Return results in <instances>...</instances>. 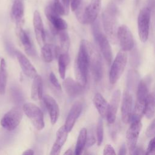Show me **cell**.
Masks as SVG:
<instances>
[{"instance_id":"44dd1931","label":"cell","mask_w":155,"mask_h":155,"mask_svg":"<svg viewBox=\"0 0 155 155\" xmlns=\"http://www.w3.org/2000/svg\"><path fill=\"white\" fill-rule=\"evenodd\" d=\"M68 137V131L66 130L64 125L61 127L56 132L55 142L51 148L50 154L58 155L60 154L61 150L64 145Z\"/></svg>"},{"instance_id":"60d3db41","label":"cell","mask_w":155,"mask_h":155,"mask_svg":"<svg viewBox=\"0 0 155 155\" xmlns=\"http://www.w3.org/2000/svg\"><path fill=\"white\" fill-rule=\"evenodd\" d=\"M127 153V147L125 144H123L119 150V154H126Z\"/></svg>"},{"instance_id":"b9f144b4","label":"cell","mask_w":155,"mask_h":155,"mask_svg":"<svg viewBox=\"0 0 155 155\" xmlns=\"http://www.w3.org/2000/svg\"><path fill=\"white\" fill-rule=\"evenodd\" d=\"M61 2L63 4V5H64V7L66 8V10L69 12L70 0H61Z\"/></svg>"},{"instance_id":"603a6c76","label":"cell","mask_w":155,"mask_h":155,"mask_svg":"<svg viewBox=\"0 0 155 155\" xmlns=\"http://www.w3.org/2000/svg\"><path fill=\"white\" fill-rule=\"evenodd\" d=\"M17 34L19 40L25 50V51L28 55L33 56L35 54V50L33 47L32 42L27 34V33L22 29V27L16 28Z\"/></svg>"},{"instance_id":"7a4b0ae2","label":"cell","mask_w":155,"mask_h":155,"mask_svg":"<svg viewBox=\"0 0 155 155\" xmlns=\"http://www.w3.org/2000/svg\"><path fill=\"white\" fill-rule=\"evenodd\" d=\"M118 8L115 2L108 4L102 14V22L105 35L108 39L113 44L117 42Z\"/></svg>"},{"instance_id":"836d02e7","label":"cell","mask_w":155,"mask_h":155,"mask_svg":"<svg viewBox=\"0 0 155 155\" xmlns=\"http://www.w3.org/2000/svg\"><path fill=\"white\" fill-rule=\"evenodd\" d=\"M96 135L97 144L99 146L101 145L104 139V126L102 117H100L98 120L96 129Z\"/></svg>"},{"instance_id":"d590c367","label":"cell","mask_w":155,"mask_h":155,"mask_svg":"<svg viewBox=\"0 0 155 155\" xmlns=\"http://www.w3.org/2000/svg\"><path fill=\"white\" fill-rule=\"evenodd\" d=\"M49 79H50V82L51 83V84L58 90H59V91H62V87H61V84H59L56 75L54 74V73L53 72H51L50 73V75H49Z\"/></svg>"},{"instance_id":"5b68a950","label":"cell","mask_w":155,"mask_h":155,"mask_svg":"<svg viewBox=\"0 0 155 155\" xmlns=\"http://www.w3.org/2000/svg\"><path fill=\"white\" fill-rule=\"evenodd\" d=\"M74 69L76 81L81 86L85 87L87 82L88 65L86 56L81 48L75 59Z\"/></svg>"},{"instance_id":"7c38bea8","label":"cell","mask_w":155,"mask_h":155,"mask_svg":"<svg viewBox=\"0 0 155 155\" xmlns=\"http://www.w3.org/2000/svg\"><path fill=\"white\" fill-rule=\"evenodd\" d=\"M142 124L140 120L131 121L126 133L127 146L130 152H133L136 147L139 134L142 130Z\"/></svg>"},{"instance_id":"8992f818","label":"cell","mask_w":155,"mask_h":155,"mask_svg":"<svg viewBox=\"0 0 155 155\" xmlns=\"http://www.w3.org/2000/svg\"><path fill=\"white\" fill-rule=\"evenodd\" d=\"M127 62V54L125 51L120 50L114 59L109 73V80L111 84L117 82L122 76Z\"/></svg>"},{"instance_id":"6da1fadb","label":"cell","mask_w":155,"mask_h":155,"mask_svg":"<svg viewBox=\"0 0 155 155\" xmlns=\"http://www.w3.org/2000/svg\"><path fill=\"white\" fill-rule=\"evenodd\" d=\"M87 60L88 68H90L94 79L99 81L102 77V64L100 53L97 48L89 41L83 39L81 41L80 47Z\"/></svg>"},{"instance_id":"8d00e7d4","label":"cell","mask_w":155,"mask_h":155,"mask_svg":"<svg viewBox=\"0 0 155 155\" xmlns=\"http://www.w3.org/2000/svg\"><path fill=\"white\" fill-rule=\"evenodd\" d=\"M155 134V120L154 119L152 120L149 126L147 127L145 134L147 137L151 138L154 137Z\"/></svg>"},{"instance_id":"d4e9b609","label":"cell","mask_w":155,"mask_h":155,"mask_svg":"<svg viewBox=\"0 0 155 155\" xmlns=\"http://www.w3.org/2000/svg\"><path fill=\"white\" fill-rule=\"evenodd\" d=\"M93 102L101 117L106 118L108 104L102 95L99 93H96L93 99Z\"/></svg>"},{"instance_id":"f35d334b","label":"cell","mask_w":155,"mask_h":155,"mask_svg":"<svg viewBox=\"0 0 155 155\" xmlns=\"http://www.w3.org/2000/svg\"><path fill=\"white\" fill-rule=\"evenodd\" d=\"M103 154H116L114 148L110 144H107L104 148Z\"/></svg>"},{"instance_id":"4316f807","label":"cell","mask_w":155,"mask_h":155,"mask_svg":"<svg viewBox=\"0 0 155 155\" xmlns=\"http://www.w3.org/2000/svg\"><path fill=\"white\" fill-rule=\"evenodd\" d=\"M143 114L145 117L151 119L154 116V96L153 93H148L144 104Z\"/></svg>"},{"instance_id":"ee69618b","label":"cell","mask_w":155,"mask_h":155,"mask_svg":"<svg viewBox=\"0 0 155 155\" xmlns=\"http://www.w3.org/2000/svg\"><path fill=\"white\" fill-rule=\"evenodd\" d=\"M64 154H73V151L71 149H68L64 153Z\"/></svg>"},{"instance_id":"484cf974","label":"cell","mask_w":155,"mask_h":155,"mask_svg":"<svg viewBox=\"0 0 155 155\" xmlns=\"http://www.w3.org/2000/svg\"><path fill=\"white\" fill-rule=\"evenodd\" d=\"M41 56L45 62H51L56 58V47L51 44H44L41 46Z\"/></svg>"},{"instance_id":"2e32d148","label":"cell","mask_w":155,"mask_h":155,"mask_svg":"<svg viewBox=\"0 0 155 155\" xmlns=\"http://www.w3.org/2000/svg\"><path fill=\"white\" fill-rule=\"evenodd\" d=\"M33 24L35 33L36 39L38 44L41 47L44 44L45 39V33L44 28V24L40 15L38 10H35L33 13Z\"/></svg>"},{"instance_id":"e575fe53","label":"cell","mask_w":155,"mask_h":155,"mask_svg":"<svg viewBox=\"0 0 155 155\" xmlns=\"http://www.w3.org/2000/svg\"><path fill=\"white\" fill-rule=\"evenodd\" d=\"M96 142V138L94 136L93 128H90L88 130H87V138L85 146L89 148L93 146Z\"/></svg>"},{"instance_id":"ffe728a7","label":"cell","mask_w":155,"mask_h":155,"mask_svg":"<svg viewBox=\"0 0 155 155\" xmlns=\"http://www.w3.org/2000/svg\"><path fill=\"white\" fill-rule=\"evenodd\" d=\"M82 104L79 101L76 102L71 106L64 124V127L68 133L70 132L74 127L77 119L79 117L82 111Z\"/></svg>"},{"instance_id":"e0dca14e","label":"cell","mask_w":155,"mask_h":155,"mask_svg":"<svg viewBox=\"0 0 155 155\" xmlns=\"http://www.w3.org/2000/svg\"><path fill=\"white\" fill-rule=\"evenodd\" d=\"M15 54L16 56L20 67L23 73L30 78H34L37 74V71L35 67L31 64L28 58L21 51L15 50Z\"/></svg>"},{"instance_id":"5bb4252c","label":"cell","mask_w":155,"mask_h":155,"mask_svg":"<svg viewBox=\"0 0 155 155\" xmlns=\"http://www.w3.org/2000/svg\"><path fill=\"white\" fill-rule=\"evenodd\" d=\"M120 110L123 122L125 124L130 122L133 111V96L131 92L127 89L123 93Z\"/></svg>"},{"instance_id":"ba28073f","label":"cell","mask_w":155,"mask_h":155,"mask_svg":"<svg viewBox=\"0 0 155 155\" xmlns=\"http://www.w3.org/2000/svg\"><path fill=\"white\" fill-rule=\"evenodd\" d=\"M150 19L151 9L148 7L142 8L137 17L138 34L139 39L142 42H145L148 38Z\"/></svg>"},{"instance_id":"9a60e30c","label":"cell","mask_w":155,"mask_h":155,"mask_svg":"<svg viewBox=\"0 0 155 155\" xmlns=\"http://www.w3.org/2000/svg\"><path fill=\"white\" fill-rule=\"evenodd\" d=\"M120 91L119 90H116L111 96L110 103L108 104L106 114V119L110 124L115 122L117 109L120 100Z\"/></svg>"},{"instance_id":"1f68e13d","label":"cell","mask_w":155,"mask_h":155,"mask_svg":"<svg viewBox=\"0 0 155 155\" xmlns=\"http://www.w3.org/2000/svg\"><path fill=\"white\" fill-rule=\"evenodd\" d=\"M86 138H87V129L85 128H82L79 133L78 137L76 147H75V154L79 155L82 153L84 149L86 144Z\"/></svg>"},{"instance_id":"f546056e","label":"cell","mask_w":155,"mask_h":155,"mask_svg":"<svg viewBox=\"0 0 155 155\" xmlns=\"http://www.w3.org/2000/svg\"><path fill=\"white\" fill-rule=\"evenodd\" d=\"M139 73L135 69L130 70L127 75V89L130 91H134L139 84Z\"/></svg>"},{"instance_id":"cb8c5ba5","label":"cell","mask_w":155,"mask_h":155,"mask_svg":"<svg viewBox=\"0 0 155 155\" xmlns=\"http://www.w3.org/2000/svg\"><path fill=\"white\" fill-rule=\"evenodd\" d=\"M43 96V81L41 76L37 74L34 78L31 88V97L33 101H40Z\"/></svg>"},{"instance_id":"277c9868","label":"cell","mask_w":155,"mask_h":155,"mask_svg":"<svg viewBox=\"0 0 155 155\" xmlns=\"http://www.w3.org/2000/svg\"><path fill=\"white\" fill-rule=\"evenodd\" d=\"M92 32L96 42L101 52L108 65H110L112 61V51L109 40L106 35L101 30L100 22L97 19L91 24Z\"/></svg>"},{"instance_id":"8fae6325","label":"cell","mask_w":155,"mask_h":155,"mask_svg":"<svg viewBox=\"0 0 155 155\" xmlns=\"http://www.w3.org/2000/svg\"><path fill=\"white\" fill-rule=\"evenodd\" d=\"M102 0H91L90 2L84 7L81 23L91 24L97 18L101 8Z\"/></svg>"},{"instance_id":"9c48e42d","label":"cell","mask_w":155,"mask_h":155,"mask_svg":"<svg viewBox=\"0 0 155 155\" xmlns=\"http://www.w3.org/2000/svg\"><path fill=\"white\" fill-rule=\"evenodd\" d=\"M22 110L36 130H41L44 128L43 113L37 105L30 102L25 103L23 105Z\"/></svg>"},{"instance_id":"f6af8a7d","label":"cell","mask_w":155,"mask_h":155,"mask_svg":"<svg viewBox=\"0 0 155 155\" xmlns=\"http://www.w3.org/2000/svg\"><path fill=\"white\" fill-rule=\"evenodd\" d=\"M116 1V2H119V3H121L124 0H115Z\"/></svg>"},{"instance_id":"d6a6232c","label":"cell","mask_w":155,"mask_h":155,"mask_svg":"<svg viewBox=\"0 0 155 155\" xmlns=\"http://www.w3.org/2000/svg\"><path fill=\"white\" fill-rule=\"evenodd\" d=\"M50 4L54 11L59 15H67L68 14L69 12L66 10L61 0H53Z\"/></svg>"},{"instance_id":"ab89813d","label":"cell","mask_w":155,"mask_h":155,"mask_svg":"<svg viewBox=\"0 0 155 155\" xmlns=\"http://www.w3.org/2000/svg\"><path fill=\"white\" fill-rule=\"evenodd\" d=\"M82 2V0H70V6L71 7V10L73 12H74Z\"/></svg>"},{"instance_id":"83f0119b","label":"cell","mask_w":155,"mask_h":155,"mask_svg":"<svg viewBox=\"0 0 155 155\" xmlns=\"http://www.w3.org/2000/svg\"><path fill=\"white\" fill-rule=\"evenodd\" d=\"M58 60V70L60 77L64 79L65 77V73L67 66L70 62V58L68 53H61L59 54L57 57Z\"/></svg>"},{"instance_id":"74e56055","label":"cell","mask_w":155,"mask_h":155,"mask_svg":"<svg viewBox=\"0 0 155 155\" xmlns=\"http://www.w3.org/2000/svg\"><path fill=\"white\" fill-rule=\"evenodd\" d=\"M154 150H155V139L154 137H153L152 139H150V140L148 143L147 150V152L145 153V154H153L154 152Z\"/></svg>"},{"instance_id":"52a82bcc","label":"cell","mask_w":155,"mask_h":155,"mask_svg":"<svg viewBox=\"0 0 155 155\" xmlns=\"http://www.w3.org/2000/svg\"><path fill=\"white\" fill-rule=\"evenodd\" d=\"M23 116V110L16 106L7 111L1 120V126L8 131L14 130L20 124Z\"/></svg>"},{"instance_id":"ac0fdd59","label":"cell","mask_w":155,"mask_h":155,"mask_svg":"<svg viewBox=\"0 0 155 155\" xmlns=\"http://www.w3.org/2000/svg\"><path fill=\"white\" fill-rule=\"evenodd\" d=\"M42 99L49 113L51 123L52 125H54L56 124L59 115V105L54 99L50 95L45 94L42 96Z\"/></svg>"},{"instance_id":"4dcf8cb0","label":"cell","mask_w":155,"mask_h":155,"mask_svg":"<svg viewBox=\"0 0 155 155\" xmlns=\"http://www.w3.org/2000/svg\"><path fill=\"white\" fill-rule=\"evenodd\" d=\"M7 79L6 63L4 59L1 58L0 61V94H4L5 92Z\"/></svg>"},{"instance_id":"4fadbf2b","label":"cell","mask_w":155,"mask_h":155,"mask_svg":"<svg viewBox=\"0 0 155 155\" xmlns=\"http://www.w3.org/2000/svg\"><path fill=\"white\" fill-rule=\"evenodd\" d=\"M45 15L55 32L67 29L68 25L66 21L54 11L50 4L45 8Z\"/></svg>"},{"instance_id":"f1b7e54d","label":"cell","mask_w":155,"mask_h":155,"mask_svg":"<svg viewBox=\"0 0 155 155\" xmlns=\"http://www.w3.org/2000/svg\"><path fill=\"white\" fill-rule=\"evenodd\" d=\"M58 33L59 38V43L60 47H58L59 50L61 53H68V49L70 45V39L68 33L64 30H60L56 31Z\"/></svg>"},{"instance_id":"3957f363","label":"cell","mask_w":155,"mask_h":155,"mask_svg":"<svg viewBox=\"0 0 155 155\" xmlns=\"http://www.w3.org/2000/svg\"><path fill=\"white\" fill-rule=\"evenodd\" d=\"M150 82V79L148 78H145L139 82L137 87L136 101L132 111L130 121L140 120L143 114L145 102L149 92Z\"/></svg>"},{"instance_id":"d6986e66","label":"cell","mask_w":155,"mask_h":155,"mask_svg":"<svg viewBox=\"0 0 155 155\" xmlns=\"http://www.w3.org/2000/svg\"><path fill=\"white\" fill-rule=\"evenodd\" d=\"M24 6L22 0H15L12 5L10 16L12 19L16 23V28L22 27L24 22Z\"/></svg>"},{"instance_id":"7402d4cb","label":"cell","mask_w":155,"mask_h":155,"mask_svg":"<svg viewBox=\"0 0 155 155\" xmlns=\"http://www.w3.org/2000/svg\"><path fill=\"white\" fill-rule=\"evenodd\" d=\"M62 85L66 93L68 96L73 97L77 96L82 94L85 87L79 85L76 81L70 77L64 79Z\"/></svg>"},{"instance_id":"30bf717a","label":"cell","mask_w":155,"mask_h":155,"mask_svg":"<svg viewBox=\"0 0 155 155\" xmlns=\"http://www.w3.org/2000/svg\"><path fill=\"white\" fill-rule=\"evenodd\" d=\"M117 39L119 41L122 50H131L134 45L133 34L126 25H121L117 28L116 33Z\"/></svg>"},{"instance_id":"7bdbcfd3","label":"cell","mask_w":155,"mask_h":155,"mask_svg":"<svg viewBox=\"0 0 155 155\" xmlns=\"http://www.w3.org/2000/svg\"><path fill=\"white\" fill-rule=\"evenodd\" d=\"M22 154H24H24L25 155H33V154H34V151L31 149H27L22 153Z\"/></svg>"}]
</instances>
